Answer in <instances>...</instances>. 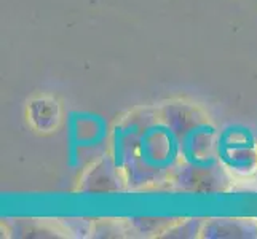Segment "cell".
Segmentation results:
<instances>
[{
  "label": "cell",
  "instance_id": "6da1fadb",
  "mask_svg": "<svg viewBox=\"0 0 257 239\" xmlns=\"http://www.w3.org/2000/svg\"><path fill=\"white\" fill-rule=\"evenodd\" d=\"M146 117L144 128L133 132L117 128L115 167L126 172L130 182H150L162 177L176 158L174 136L163 123Z\"/></svg>",
  "mask_w": 257,
  "mask_h": 239
},
{
  "label": "cell",
  "instance_id": "7a4b0ae2",
  "mask_svg": "<svg viewBox=\"0 0 257 239\" xmlns=\"http://www.w3.org/2000/svg\"><path fill=\"white\" fill-rule=\"evenodd\" d=\"M219 153L227 169L240 175H249L257 169V147L246 136L236 140L225 139L219 144Z\"/></svg>",
  "mask_w": 257,
  "mask_h": 239
},
{
  "label": "cell",
  "instance_id": "3957f363",
  "mask_svg": "<svg viewBox=\"0 0 257 239\" xmlns=\"http://www.w3.org/2000/svg\"><path fill=\"white\" fill-rule=\"evenodd\" d=\"M203 237H255L257 226L246 220H214L201 228Z\"/></svg>",
  "mask_w": 257,
  "mask_h": 239
}]
</instances>
